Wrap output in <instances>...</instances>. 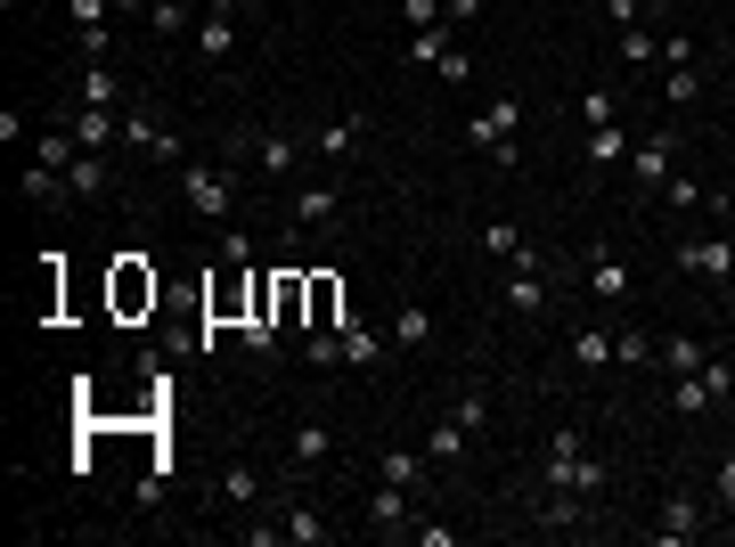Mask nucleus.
<instances>
[{"mask_svg": "<svg viewBox=\"0 0 735 547\" xmlns=\"http://www.w3.org/2000/svg\"><path fill=\"white\" fill-rule=\"evenodd\" d=\"M515 132H523V98H491L482 115H466V139L482 147V156H498V164H515Z\"/></svg>", "mask_w": 735, "mask_h": 547, "instance_id": "obj_1", "label": "nucleus"}, {"mask_svg": "<svg viewBox=\"0 0 735 547\" xmlns=\"http://www.w3.org/2000/svg\"><path fill=\"white\" fill-rule=\"evenodd\" d=\"M180 197H188V213H197V221H229L238 180H229L221 164H197V156H188V164H180Z\"/></svg>", "mask_w": 735, "mask_h": 547, "instance_id": "obj_2", "label": "nucleus"}, {"mask_svg": "<svg viewBox=\"0 0 735 547\" xmlns=\"http://www.w3.org/2000/svg\"><path fill=\"white\" fill-rule=\"evenodd\" d=\"M229 156H254L270 180H286L294 164H303V139H286V132H254V123H245V132H229Z\"/></svg>", "mask_w": 735, "mask_h": 547, "instance_id": "obj_3", "label": "nucleus"}, {"mask_svg": "<svg viewBox=\"0 0 735 547\" xmlns=\"http://www.w3.org/2000/svg\"><path fill=\"white\" fill-rule=\"evenodd\" d=\"M686 270V278H711V286H735V245L727 238H686L679 254H670Z\"/></svg>", "mask_w": 735, "mask_h": 547, "instance_id": "obj_4", "label": "nucleus"}, {"mask_svg": "<svg viewBox=\"0 0 735 547\" xmlns=\"http://www.w3.org/2000/svg\"><path fill=\"white\" fill-rule=\"evenodd\" d=\"M629 164H638V188L654 197V188L670 180V164H679V132H645L638 147H629Z\"/></svg>", "mask_w": 735, "mask_h": 547, "instance_id": "obj_5", "label": "nucleus"}, {"mask_svg": "<svg viewBox=\"0 0 735 547\" xmlns=\"http://www.w3.org/2000/svg\"><path fill=\"white\" fill-rule=\"evenodd\" d=\"M335 213H344V197H335L327 180H303V188L286 197V221H294V229H335Z\"/></svg>", "mask_w": 735, "mask_h": 547, "instance_id": "obj_6", "label": "nucleus"}, {"mask_svg": "<svg viewBox=\"0 0 735 547\" xmlns=\"http://www.w3.org/2000/svg\"><path fill=\"white\" fill-rule=\"evenodd\" d=\"M573 474H580V425H564L548 441V457H539V482H548V491H573Z\"/></svg>", "mask_w": 735, "mask_h": 547, "instance_id": "obj_7", "label": "nucleus"}, {"mask_svg": "<svg viewBox=\"0 0 735 547\" xmlns=\"http://www.w3.org/2000/svg\"><path fill=\"white\" fill-rule=\"evenodd\" d=\"M335 344H344V360H351V368H385V335H376V327H360L351 311L335 319Z\"/></svg>", "mask_w": 735, "mask_h": 547, "instance_id": "obj_8", "label": "nucleus"}, {"mask_svg": "<svg viewBox=\"0 0 735 547\" xmlns=\"http://www.w3.org/2000/svg\"><path fill=\"white\" fill-rule=\"evenodd\" d=\"M360 132H368V115H344V123H327V132H311V156H327V164L360 156Z\"/></svg>", "mask_w": 735, "mask_h": 547, "instance_id": "obj_9", "label": "nucleus"}, {"mask_svg": "<svg viewBox=\"0 0 735 547\" xmlns=\"http://www.w3.org/2000/svg\"><path fill=\"white\" fill-rule=\"evenodd\" d=\"M107 188H115L107 156H98V147H82V156L66 164V197H107Z\"/></svg>", "mask_w": 735, "mask_h": 547, "instance_id": "obj_10", "label": "nucleus"}, {"mask_svg": "<svg viewBox=\"0 0 735 547\" xmlns=\"http://www.w3.org/2000/svg\"><path fill=\"white\" fill-rule=\"evenodd\" d=\"M123 139H132L139 156H180V132H164L147 107H139V115H123Z\"/></svg>", "mask_w": 735, "mask_h": 547, "instance_id": "obj_11", "label": "nucleus"}, {"mask_svg": "<svg viewBox=\"0 0 735 547\" xmlns=\"http://www.w3.org/2000/svg\"><path fill=\"white\" fill-rule=\"evenodd\" d=\"M197 50L213 57V66L238 57V25H229V9H204V17H197Z\"/></svg>", "mask_w": 735, "mask_h": 547, "instance_id": "obj_12", "label": "nucleus"}, {"mask_svg": "<svg viewBox=\"0 0 735 547\" xmlns=\"http://www.w3.org/2000/svg\"><path fill=\"white\" fill-rule=\"evenodd\" d=\"M74 139H82V147H98V156H107V147L123 139V107H82V115H74Z\"/></svg>", "mask_w": 735, "mask_h": 547, "instance_id": "obj_13", "label": "nucleus"}, {"mask_svg": "<svg viewBox=\"0 0 735 547\" xmlns=\"http://www.w3.org/2000/svg\"><path fill=\"white\" fill-rule=\"evenodd\" d=\"M368 523H376V532H409V491H401V482H376V491H368Z\"/></svg>", "mask_w": 735, "mask_h": 547, "instance_id": "obj_14", "label": "nucleus"}, {"mask_svg": "<svg viewBox=\"0 0 735 547\" xmlns=\"http://www.w3.org/2000/svg\"><path fill=\"white\" fill-rule=\"evenodd\" d=\"M286 457H294V466H327V457H335V433L319 425V417H303L294 441H286Z\"/></svg>", "mask_w": 735, "mask_h": 547, "instance_id": "obj_15", "label": "nucleus"}, {"mask_svg": "<svg viewBox=\"0 0 735 547\" xmlns=\"http://www.w3.org/2000/svg\"><path fill=\"white\" fill-rule=\"evenodd\" d=\"M539 303H548V278H539V262H515V278H507V311H515V319H532Z\"/></svg>", "mask_w": 735, "mask_h": 547, "instance_id": "obj_16", "label": "nucleus"}, {"mask_svg": "<svg viewBox=\"0 0 735 547\" xmlns=\"http://www.w3.org/2000/svg\"><path fill=\"white\" fill-rule=\"evenodd\" d=\"M654 539H703V507H695V498H662Z\"/></svg>", "mask_w": 735, "mask_h": 547, "instance_id": "obj_17", "label": "nucleus"}, {"mask_svg": "<svg viewBox=\"0 0 735 547\" xmlns=\"http://www.w3.org/2000/svg\"><path fill=\"white\" fill-rule=\"evenodd\" d=\"M588 294L621 303V294H629V262H613V254H588Z\"/></svg>", "mask_w": 735, "mask_h": 547, "instance_id": "obj_18", "label": "nucleus"}, {"mask_svg": "<svg viewBox=\"0 0 735 547\" xmlns=\"http://www.w3.org/2000/svg\"><path fill=\"white\" fill-rule=\"evenodd\" d=\"M197 17H204L197 0H147V25H156L164 41H172V33H188V25H197Z\"/></svg>", "mask_w": 735, "mask_h": 547, "instance_id": "obj_19", "label": "nucleus"}, {"mask_svg": "<svg viewBox=\"0 0 735 547\" xmlns=\"http://www.w3.org/2000/svg\"><path fill=\"white\" fill-rule=\"evenodd\" d=\"M392 344H401V351L433 344V311H426V303H401V319H392Z\"/></svg>", "mask_w": 735, "mask_h": 547, "instance_id": "obj_20", "label": "nucleus"}, {"mask_svg": "<svg viewBox=\"0 0 735 547\" xmlns=\"http://www.w3.org/2000/svg\"><path fill=\"white\" fill-rule=\"evenodd\" d=\"M82 107H123V82L107 74V57H98V66H82Z\"/></svg>", "mask_w": 735, "mask_h": 547, "instance_id": "obj_21", "label": "nucleus"}, {"mask_svg": "<svg viewBox=\"0 0 735 547\" xmlns=\"http://www.w3.org/2000/svg\"><path fill=\"white\" fill-rule=\"evenodd\" d=\"M613 360V327H580L573 335V368H605Z\"/></svg>", "mask_w": 735, "mask_h": 547, "instance_id": "obj_22", "label": "nucleus"}, {"mask_svg": "<svg viewBox=\"0 0 735 547\" xmlns=\"http://www.w3.org/2000/svg\"><path fill=\"white\" fill-rule=\"evenodd\" d=\"M376 482H401V491H417V482H426V457H409V450H385V457H376Z\"/></svg>", "mask_w": 735, "mask_h": 547, "instance_id": "obj_23", "label": "nucleus"}, {"mask_svg": "<svg viewBox=\"0 0 735 547\" xmlns=\"http://www.w3.org/2000/svg\"><path fill=\"white\" fill-rule=\"evenodd\" d=\"M286 539L294 547H327V515L319 507H286Z\"/></svg>", "mask_w": 735, "mask_h": 547, "instance_id": "obj_24", "label": "nucleus"}, {"mask_svg": "<svg viewBox=\"0 0 735 547\" xmlns=\"http://www.w3.org/2000/svg\"><path fill=\"white\" fill-rule=\"evenodd\" d=\"M426 457H433V466L466 457V425H458V417H441V425H433V441H426Z\"/></svg>", "mask_w": 735, "mask_h": 547, "instance_id": "obj_25", "label": "nucleus"}, {"mask_svg": "<svg viewBox=\"0 0 735 547\" xmlns=\"http://www.w3.org/2000/svg\"><path fill=\"white\" fill-rule=\"evenodd\" d=\"M221 498H229V507H254V498H262V474H254V466L238 457V466L221 474Z\"/></svg>", "mask_w": 735, "mask_h": 547, "instance_id": "obj_26", "label": "nucleus"}, {"mask_svg": "<svg viewBox=\"0 0 735 547\" xmlns=\"http://www.w3.org/2000/svg\"><path fill=\"white\" fill-rule=\"evenodd\" d=\"M621 156H629V132H613V123H597V132H588V164L605 172V164H621Z\"/></svg>", "mask_w": 735, "mask_h": 547, "instance_id": "obj_27", "label": "nucleus"}, {"mask_svg": "<svg viewBox=\"0 0 735 547\" xmlns=\"http://www.w3.org/2000/svg\"><path fill=\"white\" fill-rule=\"evenodd\" d=\"M580 507H588L580 491H548V507H539V523H548V532H573V523H580Z\"/></svg>", "mask_w": 735, "mask_h": 547, "instance_id": "obj_28", "label": "nucleus"}, {"mask_svg": "<svg viewBox=\"0 0 735 547\" xmlns=\"http://www.w3.org/2000/svg\"><path fill=\"white\" fill-rule=\"evenodd\" d=\"M670 409H679V417H703V409H711L703 376H670Z\"/></svg>", "mask_w": 735, "mask_h": 547, "instance_id": "obj_29", "label": "nucleus"}, {"mask_svg": "<svg viewBox=\"0 0 735 547\" xmlns=\"http://www.w3.org/2000/svg\"><path fill=\"white\" fill-rule=\"evenodd\" d=\"M654 360H662L670 376H695V368H703V351L686 344V335H670V344H654Z\"/></svg>", "mask_w": 735, "mask_h": 547, "instance_id": "obj_30", "label": "nucleus"}, {"mask_svg": "<svg viewBox=\"0 0 735 547\" xmlns=\"http://www.w3.org/2000/svg\"><path fill=\"white\" fill-rule=\"evenodd\" d=\"M482 254L515 262V254H523V229H515V221H491V229H482Z\"/></svg>", "mask_w": 735, "mask_h": 547, "instance_id": "obj_31", "label": "nucleus"}, {"mask_svg": "<svg viewBox=\"0 0 735 547\" xmlns=\"http://www.w3.org/2000/svg\"><path fill=\"white\" fill-rule=\"evenodd\" d=\"M613 360L645 368V360H654V335H638V327H613Z\"/></svg>", "mask_w": 735, "mask_h": 547, "instance_id": "obj_32", "label": "nucleus"}, {"mask_svg": "<svg viewBox=\"0 0 735 547\" xmlns=\"http://www.w3.org/2000/svg\"><path fill=\"white\" fill-rule=\"evenodd\" d=\"M654 197H670V213H686V204H703V180H695V172H670Z\"/></svg>", "mask_w": 735, "mask_h": 547, "instance_id": "obj_33", "label": "nucleus"}, {"mask_svg": "<svg viewBox=\"0 0 735 547\" xmlns=\"http://www.w3.org/2000/svg\"><path fill=\"white\" fill-rule=\"evenodd\" d=\"M695 376H703V392H711V401H727V392H735V360H703Z\"/></svg>", "mask_w": 735, "mask_h": 547, "instance_id": "obj_34", "label": "nucleus"}, {"mask_svg": "<svg viewBox=\"0 0 735 547\" xmlns=\"http://www.w3.org/2000/svg\"><path fill=\"white\" fill-rule=\"evenodd\" d=\"M703 98V74L695 66H670V107H695Z\"/></svg>", "mask_w": 735, "mask_h": 547, "instance_id": "obj_35", "label": "nucleus"}, {"mask_svg": "<svg viewBox=\"0 0 735 547\" xmlns=\"http://www.w3.org/2000/svg\"><path fill=\"white\" fill-rule=\"evenodd\" d=\"M654 57V33H638V25H621V66H645Z\"/></svg>", "mask_w": 735, "mask_h": 547, "instance_id": "obj_36", "label": "nucleus"}, {"mask_svg": "<svg viewBox=\"0 0 735 547\" xmlns=\"http://www.w3.org/2000/svg\"><path fill=\"white\" fill-rule=\"evenodd\" d=\"M580 123L597 132V123H613V91H580Z\"/></svg>", "mask_w": 735, "mask_h": 547, "instance_id": "obj_37", "label": "nucleus"}, {"mask_svg": "<svg viewBox=\"0 0 735 547\" xmlns=\"http://www.w3.org/2000/svg\"><path fill=\"white\" fill-rule=\"evenodd\" d=\"M450 417H458V425H466V433H482V425H491V401H482V392H466V401H458Z\"/></svg>", "mask_w": 735, "mask_h": 547, "instance_id": "obj_38", "label": "nucleus"}, {"mask_svg": "<svg viewBox=\"0 0 735 547\" xmlns=\"http://www.w3.org/2000/svg\"><path fill=\"white\" fill-rule=\"evenodd\" d=\"M573 491H580V498H605V466H597V457H580V474H573Z\"/></svg>", "mask_w": 735, "mask_h": 547, "instance_id": "obj_39", "label": "nucleus"}, {"mask_svg": "<svg viewBox=\"0 0 735 547\" xmlns=\"http://www.w3.org/2000/svg\"><path fill=\"white\" fill-rule=\"evenodd\" d=\"M720 498H727V515H735V457L720 466Z\"/></svg>", "mask_w": 735, "mask_h": 547, "instance_id": "obj_40", "label": "nucleus"}, {"mask_svg": "<svg viewBox=\"0 0 735 547\" xmlns=\"http://www.w3.org/2000/svg\"><path fill=\"white\" fill-rule=\"evenodd\" d=\"M115 9H147V0H115Z\"/></svg>", "mask_w": 735, "mask_h": 547, "instance_id": "obj_41", "label": "nucleus"}]
</instances>
